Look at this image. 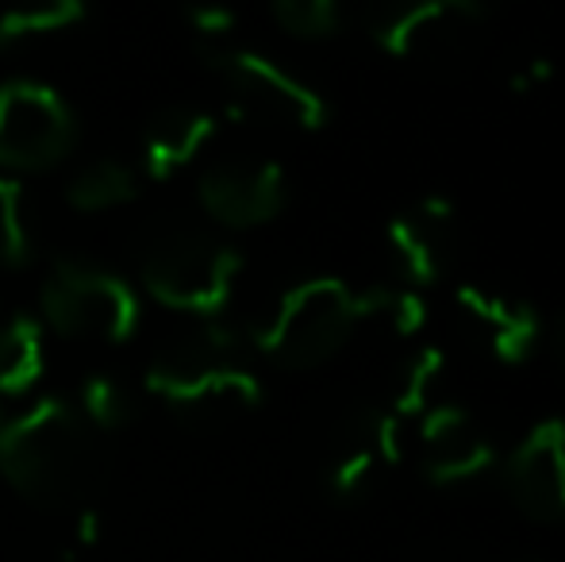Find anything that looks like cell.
<instances>
[{"label": "cell", "mask_w": 565, "mask_h": 562, "mask_svg": "<svg viewBox=\"0 0 565 562\" xmlns=\"http://www.w3.org/2000/svg\"><path fill=\"white\" fill-rule=\"evenodd\" d=\"M147 390L193 427L231 424L262 401V382L238 362L235 331L216 320L166 343L147 370Z\"/></svg>", "instance_id": "2"}, {"label": "cell", "mask_w": 565, "mask_h": 562, "mask_svg": "<svg viewBox=\"0 0 565 562\" xmlns=\"http://www.w3.org/2000/svg\"><path fill=\"white\" fill-rule=\"evenodd\" d=\"M492 12L477 0H416L370 15V39L424 74H458L489 43Z\"/></svg>", "instance_id": "4"}, {"label": "cell", "mask_w": 565, "mask_h": 562, "mask_svg": "<svg viewBox=\"0 0 565 562\" xmlns=\"http://www.w3.org/2000/svg\"><path fill=\"white\" fill-rule=\"evenodd\" d=\"M97 536H100V517H97V509H82L77 512V543H82V548H93V543H97Z\"/></svg>", "instance_id": "26"}, {"label": "cell", "mask_w": 565, "mask_h": 562, "mask_svg": "<svg viewBox=\"0 0 565 562\" xmlns=\"http://www.w3.org/2000/svg\"><path fill=\"white\" fill-rule=\"evenodd\" d=\"M274 20L297 39H328L342 28V8L335 0H277Z\"/></svg>", "instance_id": "22"}, {"label": "cell", "mask_w": 565, "mask_h": 562, "mask_svg": "<svg viewBox=\"0 0 565 562\" xmlns=\"http://www.w3.org/2000/svg\"><path fill=\"white\" fill-rule=\"evenodd\" d=\"M362 320H370L365 289L342 278H308L285 289L274 316L254 331V343L281 367L312 370L335 359Z\"/></svg>", "instance_id": "3"}, {"label": "cell", "mask_w": 565, "mask_h": 562, "mask_svg": "<svg viewBox=\"0 0 565 562\" xmlns=\"http://www.w3.org/2000/svg\"><path fill=\"white\" fill-rule=\"evenodd\" d=\"M504 481L515 509L539 524L565 520V421L546 416L512 447Z\"/></svg>", "instance_id": "9"}, {"label": "cell", "mask_w": 565, "mask_h": 562, "mask_svg": "<svg viewBox=\"0 0 565 562\" xmlns=\"http://www.w3.org/2000/svg\"><path fill=\"white\" fill-rule=\"evenodd\" d=\"M31 232L23 220V185L15 178H0V266L31 263Z\"/></svg>", "instance_id": "20"}, {"label": "cell", "mask_w": 565, "mask_h": 562, "mask_svg": "<svg viewBox=\"0 0 565 562\" xmlns=\"http://www.w3.org/2000/svg\"><path fill=\"white\" fill-rule=\"evenodd\" d=\"M196 193L224 227H258L285 209V170L269 158H220L201 173Z\"/></svg>", "instance_id": "10"}, {"label": "cell", "mask_w": 565, "mask_h": 562, "mask_svg": "<svg viewBox=\"0 0 565 562\" xmlns=\"http://www.w3.org/2000/svg\"><path fill=\"white\" fill-rule=\"evenodd\" d=\"M424 439V478L431 486H461L492 466V443L469 421L461 405H427L419 416Z\"/></svg>", "instance_id": "12"}, {"label": "cell", "mask_w": 565, "mask_h": 562, "mask_svg": "<svg viewBox=\"0 0 565 562\" xmlns=\"http://www.w3.org/2000/svg\"><path fill=\"white\" fill-rule=\"evenodd\" d=\"M0 474L39 509H89L105 486L108 447L77 405L43 397L0 427Z\"/></svg>", "instance_id": "1"}, {"label": "cell", "mask_w": 565, "mask_h": 562, "mask_svg": "<svg viewBox=\"0 0 565 562\" xmlns=\"http://www.w3.org/2000/svg\"><path fill=\"white\" fill-rule=\"evenodd\" d=\"M77 409H82L85 421L97 427V432H116L127 421H135L139 401L127 390V382H119L113 374H93L82 382V405Z\"/></svg>", "instance_id": "18"}, {"label": "cell", "mask_w": 565, "mask_h": 562, "mask_svg": "<svg viewBox=\"0 0 565 562\" xmlns=\"http://www.w3.org/2000/svg\"><path fill=\"white\" fill-rule=\"evenodd\" d=\"M443 362H447L443 347H424V351L412 359L408 374H404L401 390H396L393 409H388L396 421H412V416L427 413V401H431V390H435V382H439V374H443Z\"/></svg>", "instance_id": "19"}, {"label": "cell", "mask_w": 565, "mask_h": 562, "mask_svg": "<svg viewBox=\"0 0 565 562\" xmlns=\"http://www.w3.org/2000/svg\"><path fill=\"white\" fill-rule=\"evenodd\" d=\"M139 197V170L124 158H97L66 189V201L82 212H105Z\"/></svg>", "instance_id": "16"}, {"label": "cell", "mask_w": 565, "mask_h": 562, "mask_svg": "<svg viewBox=\"0 0 565 562\" xmlns=\"http://www.w3.org/2000/svg\"><path fill=\"white\" fill-rule=\"evenodd\" d=\"M0 427H4V409H0Z\"/></svg>", "instance_id": "28"}, {"label": "cell", "mask_w": 565, "mask_h": 562, "mask_svg": "<svg viewBox=\"0 0 565 562\" xmlns=\"http://www.w3.org/2000/svg\"><path fill=\"white\" fill-rule=\"evenodd\" d=\"M558 351H562V359H565V316H562V328H558Z\"/></svg>", "instance_id": "27"}, {"label": "cell", "mask_w": 565, "mask_h": 562, "mask_svg": "<svg viewBox=\"0 0 565 562\" xmlns=\"http://www.w3.org/2000/svg\"><path fill=\"white\" fill-rule=\"evenodd\" d=\"M377 450H373V439H370V427H365V416H362V427L358 435L350 439V447L331 463L328 470V486L335 497H358L365 486H370L373 470H377Z\"/></svg>", "instance_id": "21"}, {"label": "cell", "mask_w": 565, "mask_h": 562, "mask_svg": "<svg viewBox=\"0 0 565 562\" xmlns=\"http://www.w3.org/2000/svg\"><path fill=\"white\" fill-rule=\"evenodd\" d=\"M365 312L370 316H385L401 336H416L427 324V300L419 297V289H385V285H373L365 289Z\"/></svg>", "instance_id": "23"}, {"label": "cell", "mask_w": 565, "mask_h": 562, "mask_svg": "<svg viewBox=\"0 0 565 562\" xmlns=\"http://www.w3.org/2000/svg\"><path fill=\"white\" fill-rule=\"evenodd\" d=\"M189 23H193L201 35L220 39V35H227V31L235 28V12L224 8V4H196V8H189Z\"/></svg>", "instance_id": "24"}, {"label": "cell", "mask_w": 565, "mask_h": 562, "mask_svg": "<svg viewBox=\"0 0 565 562\" xmlns=\"http://www.w3.org/2000/svg\"><path fill=\"white\" fill-rule=\"evenodd\" d=\"M89 20L82 0H43V4H20L0 12V46L31 43V39L66 35Z\"/></svg>", "instance_id": "17"}, {"label": "cell", "mask_w": 565, "mask_h": 562, "mask_svg": "<svg viewBox=\"0 0 565 562\" xmlns=\"http://www.w3.org/2000/svg\"><path fill=\"white\" fill-rule=\"evenodd\" d=\"M385 235L408 289H427L447 274L454 258V201L427 193L408 212L388 220Z\"/></svg>", "instance_id": "11"}, {"label": "cell", "mask_w": 565, "mask_h": 562, "mask_svg": "<svg viewBox=\"0 0 565 562\" xmlns=\"http://www.w3.org/2000/svg\"><path fill=\"white\" fill-rule=\"evenodd\" d=\"M216 136V116L196 105H170L142 131V166L150 178L166 181L181 173Z\"/></svg>", "instance_id": "14"}, {"label": "cell", "mask_w": 565, "mask_h": 562, "mask_svg": "<svg viewBox=\"0 0 565 562\" xmlns=\"http://www.w3.org/2000/svg\"><path fill=\"white\" fill-rule=\"evenodd\" d=\"M238 271L243 255L201 227H162L139 255V274L150 297L201 320L224 312Z\"/></svg>", "instance_id": "5"}, {"label": "cell", "mask_w": 565, "mask_h": 562, "mask_svg": "<svg viewBox=\"0 0 565 562\" xmlns=\"http://www.w3.org/2000/svg\"><path fill=\"white\" fill-rule=\"evenodd\" d=\"M551 74H554V70H551V62H546V59H531L527 66H523L520 74L512 77V89L531 93V89H535V85L551 82Z\"/></svg>", "instance_id": "25"}, {"label": "cell", "mask_w": 565, "mask_h": 562, "mask_svg": "<svg viewBox=\"0 0 565 562\" xmlns=\"http://www.w3.org/2000/svg\"><path fill=\"white\" fill-rule=\"evenodd\" d=\"M43 320L66 339L124 343L139 328V297L119 274L85 258H58L39 293Z\"/></svg>", "instance_id": "6"}, {"label": "cell", "mask_w": 565, "mask_h": 562, "mask_svg": "<svg viewBox=\"0 0 565 562\" xmlns=\"http://www.w3.org/2000/svg\"><path fill=\"white\" fill-rule=\"evenodd\" d=\"M43 324L15 312L0 324V397H20L43 378Z\"/></svg>", "instance_id": "15"}, {"label": "cell", "mask_w": 565, "mask_h": 562, "mask_svg": "<svg viewBox=\"0 0 565 562\" xmlns=\"http://www.w3.org/2000/svg\"><path fill=\"white\" fill-rule=\"evenodd\" d=\"M454 300L466 312V320L484 336L492 359L515 367L535 351L539 336H543V320L527 300L504 297V293L481 289V285H458Z\"/></svg>", "instance_id": "13"}, {"label": "cell", "mask_w": 565, "mask_h": 562, "mask_svg": "<svg viewBox=\"0 0 565 562\" xmlns=\"http://www.w3.org/2000/svg\"><path fill=\"white\" fill-rule=\"evenodd\" d=\"M77 116L58 89L31 77L0 85V166L51 170L74 150Z\"/></svg>", "instance_id": "8"}, {"label": "cell", "mask_w": 565, "mask_h": 562, "mask_svg": "<svg viewBox=\"0 0 565 562\" xmlns=\"http://www.w3.org/2000/svg\"><path fill=\"white\" fill-rule=\"evenodd\" d=\"M204 62L231 97V113L274 128L320 131L331 120V105L305 77L289 74L274 59L238 46H204Z\"/></svg>", "instance_id": "7"}]
</instances>
